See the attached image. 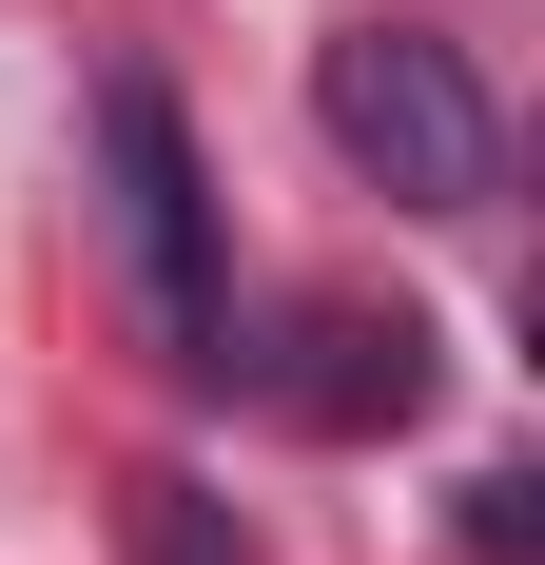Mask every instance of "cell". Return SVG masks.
<instances>
[{
  "mask_svg": "<svg viewBox=\"0 0 545 565\" xmlns=\"http://www.w3.org/2000/svg\"><path fill=\"white\" fill-rule=\"evenodd\" d=\"M254 391H292L312 429H409L448 391V351H429V312H312V371H254Z\"/></svg>",
  "mask_w": 545,
  "mask_h": 565,
  "instance_id": "3",
  "label": "cell"
},
{
  "mask_svg": "<svg viewBox=\"0 0 545 565\" xmlns=\"http://www.w3.org/2000/svg\"><path fill=\"white\" fill-rule=\"evenodd\" d=\"M117 546H137V565H272L254 526L195 488V468H137V488H117Z\"/></svg>",
  "mask_w": 545,
  "mask_h": 565,
  "instance_id": "4",
  "label": "cell"
},
{
  "mask_svg": "<svg viewBox=\"0 0 545 565\" xmlns=\"http://www.w3.org/2000/svg\"><path fill=\"white\" fill-rule=\"evenodd\" d=\"M312 117H331V157L371 175L389 215H488L506 195V98H488V58L429 40V20H351L312 58Z\"/></svg>",
  "mask_w": 545,
  "mask_h": 565,
  "instance_id": "2",
  "label": "cell"
},
{
  "mask_svg": "<svg viewBox=\"0 0 545 565\" xmlns=\"http://www.w3.org/2000/svg\"><path fill=\"white\" fill-rule=\"evenodd\" d=\"M98 175H117V274H137L157 371H175V391H254L234 234H215V175H195V117H175L157 78H98Z\"/></svg>",
  "mask_w": 545,
  "mask_h": 565,
  "instance_id": "1",
  "label": "cell"
}]
</instances>
